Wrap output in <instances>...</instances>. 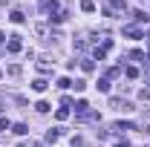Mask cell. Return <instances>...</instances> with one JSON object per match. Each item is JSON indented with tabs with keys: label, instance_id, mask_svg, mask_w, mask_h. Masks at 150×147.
Wrapping results in <instances>:
<instances>
[{
	"label": "cell",
	"instance_id": "7a4b0ae2",
	"mask_svg": "<svg viewBox=\"0 0 150 147\" xmlns=\"http://www.w3.org/2000/svg\"><path fill=\"white\" fill-rule=\"evenodd\" d=\"M75 112H78V115H84V112H90V104H87L84 98H81V101H75Z\"/></svg>",
	"mask_w": 150,
	"mask_h": 147
},
{
	"label": "cell",
	"instance_id": "7402d4cb",
	"mask_svg": "<svg viewBox=\"0 0 150 147\" xmlns=\"http://www.w3.org/2000/svg\"><path fill=\"white\" fill-rule=\"evenodd\" d=\"M147 40H150V29H147Z\"/></svg>",
	"mask_w": 150,
	"mask_h": 147
},
{
	"label": "cell",
	"instance_id": "30bf717a",
	"mask_svg": "<svg viewBox=\"0 0 150 147\" xmlns=\"http://www.w3.org/2000/svg\"><path fill=\"white\" fill-rule=\"evenodd\" d=\"M20 72H23V69H20L18 64H12V66H9V75H12V78H18V75H20Z\"/></svg>",
	"mask_w": 150,
	"mask_h": 147
},
{
	"label": "cell",
	"instance_id": "44dd1931",
	"mask_svg": "<svg viewBox=\"0 0 150 147\" xmlns=\"http://www.w3.org/2000/svg\"><path fill=\"white\" fill-rule=\"evenodd\" d=\"M147 64H150V52H147Z\"/></svg>",
	"mask_w": 150,
	"mask_h": 147
},
{
	"label": "cell",
	"instance_id": "2e32d148",
	"mask_svg": "<svg viewBox=\"0 0 150 147\" xmlns=\"http://www.w3.org/2000/svg\"><path fill=\"white\" fill-rule=\"evenodd\" d=\"M58 136H61V133H58V130H49V133H46V141H55Z\"/></svg>",
	"mask_w": 150,
	"mask_h": 147
},
{
	"label": "cell",
	"instance_id": "603a6c76",
	"mask_svg": "<svg viewBox=\"0 0 150 147\" xmlns=\"http://www.w3.org/2000/svg\"><path fill=\"white\" fill-rule=\"evenodd\" d=\"M0 78H3V69H0Z\"/></svg>",
	"mask_w": 150,
	"mask_h": 147
},
{
	"label": "cell",
	"instance_id": "6da1fadb",
	"mask_svg": "<svg viewBox=\"0 0 150 147\" xmlns=\"http://www.w3.org/2000/svg\"><path fill=\"white\" fill-rule=\"evenodd\" d=\"M110 107H115V110H121V112H127V110H130V104H127L124 98H112V101H110Z\"/></svg>",
	"mask_w": 150,
	"mask_h": 147
},
{
	"label": "cell",
	"instance_id": "8fae6325",
	"mask_svg": "<svg viewBox=\"0 0 150 147\" xmlns=\"http://www.w3.org/2000/svg\"><path fill=\"white\" fill-rule=\"evenodd\" d=\"M98 90H101V92H110V81H107V78H104V81H98Z\"/></svg>",
	"mask_w": 150,
	"mask_h": 147
},
{
	"label": "cell",
	"instance_id": "3957f363",
	"mask_svg": "<svg viewBox=\"0 0 150 147\" xmlns=\"http://www.w3.org/2000/svg\"><path fill=\"white\" fill-rule=\"evenodd\" d=\"M124 35L136 40V37H142V29H139V26H127V29H124Z\"/></svg>",
	"mask_w": 150,
	"mask_h": 147
},
{
	"label": "cell",
	"instance_id": "5bb4252c",
	"mask_svg": "<svg viewBox=\"0 0 150 147\" xmlns=\"http://www.w3.org/2000/svg\"><path fill=\"white\" fill-rule=\"evenodd\" d=\"M81 66H84V72H93V61L87 58V61H81Z\"/></svg>",
	"mask_w": 150,
	"mask_h": 147
},
{
	"label": "cell",
	"instance_id": "ba28073f",
	"mask_svg": "<svg viewBox=\"0 0 150 147\" xmlns=\"http://www.w3.org/2000/svg\"><path fill=\"white\" fill-rule=\"evenodd\" d=\"M81 9H84V12H95V3H93V0H84Z\"/></svg>",
	"mask_w": 150,
	"mask_h": 147
},
{
	"label": "cell",
	"instance_id": "9a60e30c",
	"mask_svg": "<svg viewBox=\"0 0 150 147\" xmlns=\"http://www.w3.org/2000/svg\"><path fill=\"white\" fill-rule=\"evenodd\" d=\"M58 87H61V90H67V87H72V81H69V78H61V81H58Z\"/></svg>",
	"mask_w": 150,
	"mask_h": 147
},
{
	"label": "cell",
	"instance_id": "277c9868",
	"mask_svg": "<svg viewBox=\"0 0 150 147\" xmlns=\"http://www.w3.org/2000/svg\"><path fill=\"white\" fill-rule=\"evenodd\" d=\"M9 52H20V37L12 35V40H9Z\"/></svg>",
	"mask_w": 150,
	"mask_h": 147
},
{
	"label": "cell",
	"instance_id": "7c38bea8",
	"mask_svg": "<svg viewBox=\"0 0 150 147\" xmlns=\"http://www.w3.org/2000/svg\"><path fill=\"white\" fill-rule=\"evenodd\" d=\"M115 130H133V124H130V121H118V124H115Z\"/></svg>",
	"mask_w": 150,
	"mask_h": 147
},
{
	"label": "cell",
	"instance_id": "52a82bcc",
	"mask_svg": "<svg viewBox=\"0 0 150 147\" xmlns=\"http://www.w3.org/2000/svg\"><path fill=\"white\" fill-rule=\"evenodd\" d=\"M12 130H15L18 136H26V133H29V127H26V124H15V127H12Z\"/></svg>",
	"mask_w": 150,
	"mask_h": 147
},
{
	"label": "cell",
	"instance_id": "8992f818",
	"mask_svg": "<svg viewBox=\"0 0 150 147\" xmlns=\"http://www.w3.org/2000/svg\"><path fill=\"white\" fill-rule=\"evenodd\" d=\"M133 18L139 20V23H150V15H144V12H133Z\"/></svg>",
	"mask_w": 150,
	"mask_h": 147
},
{
	"label": "cell",
	"instance_id": "d6986e66",
	"mask_svg": "<svg viewBox=\"0 0 150 147\" xmlns=\"http://www.w3.org/2000/svg\"><path fill=\"white\" fill-rule=\"evenodd\" d=\"M127 78H139V69L136 66H127Z\"/></svg>",
	"mask_w": 150,
	"mask_h": 147
},
{
	"label": "cell",
	"instance_id": "ac0fdd59",
	"mask_svg": "<svg viewBox=\"0 0 150 147\" xmlns=\"http://www.w3.org/2000/svg\"><path fill=\"white\" fill-rule=\"evenodd\" d=\"M12 20L15 23H23V12H12Z\"/></svg>",
	"mask_w": 150,
	"mask_h": 147
},
{
	"label": "cell",
	"instance_id": "4fadbf2b",
	"mask_svg": "<svg viewBox=\"0 0 150 147\" xmlns=\"http://www.w3.org/2000/svg\"><path fill=\"white\" fill-rule=\"evenodd\" d=\"M139 98H142V101H150V87H144V90L139 92Z\"/></svg>",
	"mask_w": 150,
	"mask_h": 147
},
{
	"label": "cell",
	"instance_id": "5b68a950",
	"mask_svg": "<svg viewBox=\"0 0 150 147\" xmlns=\"http://www.w3.org/2000/svg\"><path fill=\"white\" fill-rule=\"evenodd\" d=\"M32 90H35V92H43V90H46V81H43V78L32 81Z\"/></svg>",
	"mask_w": 150,
	"mask_h": 147
},
{
	"label": "cell",
	"instance_id": "9c48e42d",
	"mask_svg": "<svg viewBox=\"0 0 150 147\" xmlns=\"http://www.w3.org/2000/svg\"><path fill=\"white\" fill-rule=\"evenodd\" d=\"M35 110H38V112H49V104H46V101H38Z\"/></svg>",
	"mask_w": 150,
	"mask_h": 147
},
{
	"label": "cell",
	"instance_id": "e0dca14e",
	"mask_svg": "<svg viewBox=\"0 0 150 147\" xmlns=\"http://www.w3.org/2000/svg\"><path fill=\"white\" fill-rule=\"evenodd\" d=\"M55 115H58V118H61V121H64V118H67V115H69V110H67V107H61V110H58Z\"/></svg>",
	"mask_w": 150,
	"mask_h": 147
},
{
	"label": "cell",
	"instance_id": "ffe728a7",
	"mask_svg": "<svg viewBox=\"0 0 150 147\" xmlns=\"http://www.w3.org/2000/svg\"><path fill=\"white\" fill-rule=\"evenodd\" d=\"M115 147H130V144H127V141H118V144H115Z\"/></svg>",
	"mask_w": 150,
	"mask_h": 147
}]
</instances>
